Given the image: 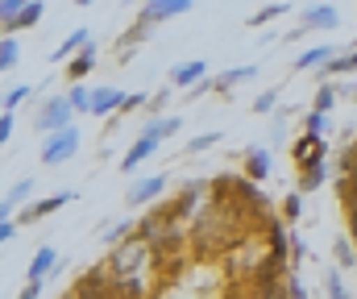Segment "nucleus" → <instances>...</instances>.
Wrapping results in <instances>:
<instances>
[{"mask_svg": "<svg viewBox=\"0 0 357 299\" xmlns=\"http://www.w3.org/2000/svg\"><path fill=\"white\" fill-rule=\"evenodd\" d=\"M337 25H341V17H337L333 4H312V8L303 13V25H299V29H337Z\"/></svg>", "mask_w": 357, "mask_h": 299, "instance_id": "5", "label": "nucleus"}, {"mask_svg": "<svg viewBox=\"0 0 357 299\" xmlns=\"http://www.w3.org/2000/svg\"><path fill=\"white\" fill-rule=\"evenodd\" d=\"M54 262H59V254H54L50 245H42V250L33 254V262H29V283H42V279L54 270Z\"/></svg>", "mask_w": 357, "mask_h": 299, "instance_id": "9", "label": "nucleus"}, {"mask_svg": "<svg viewBox=\"0 0 357 299\" xmlns=\"http://www.w3.org/2000/svg\"><path fill=\"white\" fill-rule=\"evenodd\" d=\"M178 121H183V116H167V121H146V129H142V133H146V137H158V141H162V137H171V133L178 129Z\"/></svg>", "mask_w": 357, "mask_h": 299, "instance_id": "19", "label": "nucleus"}, {"mask_svg": "<svg viewBox=\"0 0 357 299\" xmlns=\"http://www.w3.org/2000/svg\"><path fill=\"white\" fill-rule=\"evenodd\" d=\"M320 179H324V162H320V167H307V171L299 175V192H312V187H320Z\"/></svg>", "mask_w": 357, "mask_h": 299, "instance_id": "23", "label": "nucleus"}, {"mask_svg": "<svg viewBox=\"0 0 357 299\" xmlns=\"http://www.w3.org/2000/svg\"><path fill=\"white\" fill-rule=\"evenodd\" d=\"M17 59H21L17 38H4V46H0V67H4V71H13V67H17Z\"/></svg>", "mask_w": 357, "mask_h": 299, "instance_id": "21", "label": "nucleus"}, {"mask_svg": "<svg viewBox=\"0 0 357 299\" xmlns=\"http://www.w3.org/2000/svg\"><path fill=\"white\" fill-rule=\"evenodd\" d=\"M71 192H59V196H50V199H42V204H33L29 212H25V220H42V216H50V212H59L63 204H71Z\"/></svg>", "mask_w": 357, "mask_h": 299, "instance_id": "14", "label": "nucleus"}, {"mask_svg": "<svg viewBox=\"0 0 357 299\" xmlns=\"http://www.w3.org/2000/svg\"><path fill=\"white\" fill-rule=\"evenodd\" d=\"M75 146H79V133H75V129H59V133L46 137L42 162H46V167H59V162H67V158L75 154Z\"/></svg>", "mask_w": 357, "mask_h": 299, "instance_id": "2", "label": "nucleus"}, {"mask_svg": "<svg viewBox=\"0 0 357 299\" xmlns=\"http://www.w3.org/2000/svg\"><path fill=\"white\" fill-rule=\"evenodd\" d=\"M25 96H29V88H13V92L4 96V112H13L17 104H25Z\"/></svg>", "mask_w": 357, "mask_h": 299, "instance_id": "29", "label": "nucleus"}, {"mask_svg": "<svg viewBox=\"0 0 357 299\" xmlns=\"http://www.w3.org/2000/svg\"><path fill=\"white\" fill-rule=\"evenodd\" d=\"M320 129H324V112H307V116H303V133L320 137Z\"/></svg>", "mask_w": 357, "mask_h": 299, "instance_id": "27", "label": "nucleus"}, {"mask_svg": "<svg viewBox=\"0 0 357 299\" xmlns=\"http://www.w3.org/2000/svg\"><path fill=\"white\" fill-rule=\"evenodd\" d=\"M38 17H42V0H29V4H25L13 21H4V29H8V33H13V29H25V25H33Z\"/></svg>", "mask_w": 357, "mask_h": 299, "instance_id": "17", "label": "nucleus"}, {"mask_svg": "<svg viewBox=\"0 0 357 299\" xmlns=\"http://www.w3.org/2000/svg\"><path fill=\"white\" fill-rule=\"evenodd\" d=\"M274 100H278V92H262V96L254 100V108H258V112H270V108H274Z\"/></svg>", "mask_w": 357, "mask_h": 299, "instance_id": "33", "label": "nucleus"}, {"mask_svg": "<svg viewBox=\"0 0 357 299\" xmlns=\"http://www.w3.org/2000/svg\"><path fill=\"white\" fill-rule=\"evenodd\" d=\"M187 8H191V0H150V4L142 8V21L158 25V21H171V17L187 13Z\"/></svg>", "mask_w": 357, "mask_h": 299, "instance_id": "3", "label": "nucleus"}, {"mask_svg": "<svg viewBox=\"0 0 357 299\" xmlns=\"http://www.w3.org/2000/svg\"><path fill=\"white\" fill-rule=\"evenodd\" d=\"M162 187H167V179H162V175H150V179H137V183L129 187V204H133V208H142L146 199L162 196Z\"/></svg>", "mask_w": 357, "mask_h": 299, "instance_id": "6", "label": "nucleus"}, {"mask_svg": "<svg viewBox=\"0 0 357 299\" xmlns=\"http://www.w3.org/2000/svg\"><path fill=\"white\" fill-rule=\"evenodd\" d=\"M282 13H287V4H266L262 13L250 17V25H266V21H274V17H282Z\"/></svg>", "mask_w": 357, "mask_h": 299, "instance_id": "24", "label": "nucleus"}, {"mask_svg": "<svg viewBox=\"0 0 357 299\" xmlns=\"http://www.w3.org/2000/svg\"><path fill=\"white\" fill-rule=\"evenodd\" d=\"M337 262H345V266H354V245H349L345 237L337 241Z\"/></svg>", "mask_w": 357, "mask_h": 299, "instance_id": "30", "label": "nucleus"}, {"mask_svg": "<svg viewBox=\"0 0 357 299\" xmlns=\"http://www.w3.org/2000/svg\"><path fill=\"white\" fill-rule=\"evenodd\" d=\"M79 4H91V0H79Z\"/></svg>", "mask_w": 357, "mask_h": 299, "instance_id": "39", "label": "nucleus"}, {"mask_svg": "<svg viewBox=\"0 0 357 299\" xmlns=\"http://www.w3.org/2000/svg\"><path fill=\"white\" fill-rule=\"evenodd\" d=\"M333 59H337V46H312V50H303L295 59V67L299 71H312V67H328Z\"/></svg>", "mask_w": 357, "mask_h": 299, "instance_id": "7", "label": "nucleus"}, {"mask_svg": "<svg viewBox=\"0 0 357 299\" xmlns=\"http://www.w3.org/2000/svg\"><path fill=\"white\" fill-rule=\"evenodd\" d=\"M108 108H125V96H121L116 88H100V92H91V112H96V116L108 112Z\"/></svg>", "mask_w": 357, "mask_h": 299, "instance_id": "15", "label": "nucleus"}, {"mask_svg": "<svg viewBox=\"0 0 357 299\" xmlns=\"http://www.w3.org/2000/svg\"><path fill=\"white\" fill-rule=\"evenodd\" d=\"M13 237H17V224H13V220H4V224H0V241H4V245H8V241H13Z\"/></svg>", "mask_w": 357, "mask_h": 299, "instance_id": "37", "label": "nucleus"}, {"mask_svg": "<svg viewBox=\"0 0 357 299\" xmlns=\"http://www.w3.org/2000/svg\"><path fill=\"white\" fill-rule=\"evenodd\" d=\"M38 296H42V283H25V291L17 299H38Z\"/></svg>", "mask_w": 357, "mask_h": 299, "instance_id": "38", "label": "nucleus"}, {"mask_svg": "<svg viewBox=\"0 0 357 299\" xmlns=\"http://www.w3.org/2000/svg\"><path fill=\"white\" fill-rule=\"evenodd\" d=\"M8 137H13V112L0 116V141H8Z\"/></svg>", "mask_w": 357, "mask_h": 299, "instance_id": "35", "label": "nucleus"}, {"mask_svg": "<svg viewBox=\"0 0 357 299\" xmlns=\"http://www.w3.org/2000/svg\"><path fill=\"white\" fill-rule=\"evenodd\" d=\"M204 71H208V67H204L199 59H195V63H183V67L171 71V84H175V88H191V84H199V79H204Z\"/></svg>", "mask_w": 357, "mask_h": 299, "instance_id": "11", "label": "nucleus"}, {"mask_svg": "<svg viewBox=\"0 0 357 299\" xmlns=\"http://www.w3.org/2000/svg\"><path fill=\"white\" fill-rule=\"evenodd\" d=\"M154 150H158V137H146V133H142V137L129 146V154H125V162H121V167H125V171H133V167H142Z\"/></svg>", "mask_w": 357, "mask_h": 299, "instance_id": "8", "label": "nucleus"}, {"mask_svg": "<svg viewBox=\"0 0 357 299\" xmlns=\"http://www.w3.org/2000/svg\"><path fill=\"white\" fill-rule=\"evenodd\" d=\"M216 141H220V133H216V129H212V133H199V137H191V141H187V154H204V150H212Z\"/></svg>", "mask_w": 357, "mask_h": 299, "instance_id": "22", "label": "nucleus"}, {"mask_svg": "<svg viewBox=\"0 0 357 299\" xmlns=\"http://www.w3.org/2000/svg\"><path fill=\"white\" fill-rule=\"evenodd\" d=\"M328 71H337V75H349V71H357V54H337V59L328 63Z\"/></svg>", "mask_w": 357, "mask_h": 299, "instance_id": "25", "label": "nucleus"}, {"mask_svg": "<svg viewBox=\"0 0 357 299\" xmlns=\"http://www.w3.org/2000/svg\"><path fill=\"white\" fill-rule=\"evenodd\" d=\"M71 104H75V108H79V112H91V92L88 88H71Z\"/></svg>", "mask_w": 357, "mask_h": 299, "instance_id": "26", "label": "nucleus"}, {"mask_svg": "<svg viewBox=\"0 0 357 299\" xmlns=\"http://www.w3.org/2000/svg\"><path fill=\"white\" fill-rule=\"evenodd\" d=\"M29 196H33V179H21V183L8 192V199H4V216H13V204H25Z\"/></svg>", "mask_w": 357, "mask_h": 299, "instance_id": "20", "label": "nucleus"}, {"mask_svg": "<svg viewBox=\"0 0 357 299\" xmlns=\"http://www.w3.org/2000/svg\"><path fill=\"white\" fill-rule=\"evenodd\" d=\"M245 175H250L254 183H262V179H266V175H270L266 150H258V146H254V150H245Z\"/></svg>", "mask_w": 357, "mask_h": 299, "instance_id": "10", "label": "nucleus"}, {"mask_svg": "<svg viewBox=\"0 0 357 299\" xmlns=\"http://www.w3.org/2000/svg\"><path fill=\"white\" fill-rule=\"evenodd\" d=\"M295 162H299V171L320 167V162H324V141H320V137H312V133H303V137L295 141Z\"/></svg>", "mask_w": 357, "mask_h": 299, "instance_id": "4", "label": "nucleus"}, {"mask_svg": "<svg viewBox=\"0 0 357 299\" xmlns=\"http://www.w3.org/2000/svg\"><path fill=\"white\" fill-rule=\"evenodd\" d=\"M254 75H258V67H233V71L216 75V79H212V88H216V92H229L233 84H241V79H254Z\"/></svg>", "mask_w": 357, "mask_h": 299, "instance_id": "16", "label": "nucleus"}, {"mask_svg": "<svg viewBox=\"0 0 357 299\" xmlns=\"http://www.w3.org/2000/svg\"><path fill=\"white\" fill-rule=\"evenodd\" d=\"M333 88H320V96H316V112H328V108H333Z\"/></svg>", "mask_w": 357, "mask_h": 299, "instance_id": "32", "label": "nucleus"}, {"mask_svg": "<svg viewBox=\"0 0 357 299\" xmlns=\"http://www.w3.org/2000/svg\"><path fill=\"white\" fill-rule=\"evenodd\" d=\"M266 233H270V262H287V250H291V241H287V233H282V224H274L270 220L266 224Z\"/></svg>", "mask_w": 357, "mask_h": 299, "instance_id": "12", "label": "nucleus"}, {"mask_svg": "<svg viewBox=\"0 0 357 299\" xmlns=\"http://www.w3.org/2000/svg\"><path fill=\"white\" fill-rule=\"evenodd\" d=\"M25 4H29V0H4V4H0V13H4V21H13V17H17V13L25 8Z\"/></svg>", "mask_w": 357, "mask_h": 299, "instance_id": "31", "label": "nucleus"}, {"mask_svg": "<svg viewBox=\"0 0 357 299\" xmlns=\"http://www.w3.org/2000/svg\"><path fill=\"white\" fill-rule=\"evenodd\" d=\"M287 296H291V299H307V291H303V283H299V279H287Z\"/></svg>", "mask_w": 357, "mask_h": 299, "instance_id": "34", "label": "nucleus"}, {"mask_svg": "<svg viewBox=\"0 0 357 299\" xmlns=\"http://www.w3.org/2000/svg\"><path fill=\"white\" fill-rule=\"evenodd\" d=\"M282 212H287V220H295V216L303 212V199H299V192H295V196H287V199H282Z\"/></svg>", "mask_w": 357, "mask_h": 299, "instance_id": "28", "label": "nucleus"}, {"mask_svg": "<svg viewBox=\"0 0 357 299\" xmlns=\"http://www.w3.org/2000/svg\"><path fill=\"white\" fill-rule=\"evenodd\" d=\"M91 67H96V50H91V46H84V54H79V59H71V67H67V75H71V79L79 84V79L88 75Z\"/></svg>", "mask_w": 357, "mask_h": 299, "instance_id": "18", "label": "nucleus"}, {"mask_svg": "<svg viewBox=\"0 0 357 299\" xmlns=\"http://www.w3.org/2000/svg\"><path fill=\"white\" fill-rule=\"evenodd\" d=\"M328 299H345V291H341V279H337V275H328Z\"/></svg>", "mask_w": 357, "mask_h": 299, "instance_id": "36", "label": "nucleus"}, {"mask_svg": "<svg viewBox=\"0 0 357 299\" xmlns=\"http://www.w3.org/2000/svg\"><path fill=\"white\" fill-rule=\"evenodd\" d=\"M71 112H75V104L67 96H54L42 104V112H38V129L42 133H59V129H71Z\"/></svg>", "mask_w": 357, "mask_h": 299, "instance_id": "1", "label": "nucleus"}, {"mask_svg": "<svg viewBox=\"0 0 357 299\" xmlns=\"http://www.w3.org/2000/svg\"><path fill=\"white\" fill-rule=\"evenodd\" d=\"M146 4H150V0H146Z\"/></svg>", "mask_w": 357, "mask_h": 299, "instance_id": "40", "label": "nucleus"}, {"mask_svg": "<svg viewBox=\"0 0 357 299\" xmlns=\"http://www.w3.org/2000/svg\"><path fill=\"white\" fill-rule=\"evenodd\" d=\"M79 46H88V29H75V33H67V38H63V46H59V50H50V59H54V63H67V59H71Z\"/></svg>", "mask_w": 357, "mask_h": 299, "instance_id": "13", "label": "nucleus"}]
</instances>
